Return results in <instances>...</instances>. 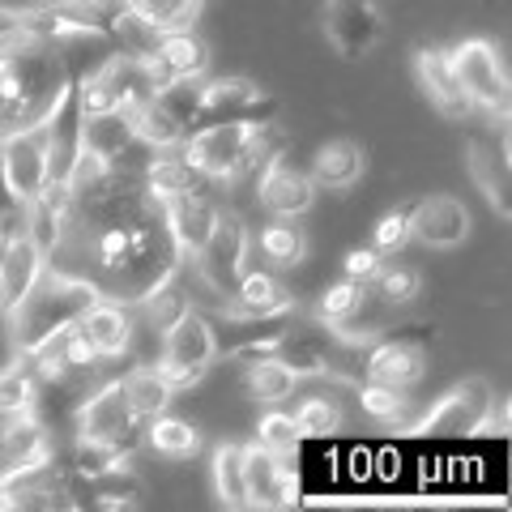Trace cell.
Listing matches in <instances>:
<instances>
[{
  "mask_svg": "<svg viewBox=\"0 0 512 512\" xmlns=\"http://www.w3.org/2000/svg\"><path fill=\"white\" fill-rule=\"evenodd\" d=\"M466 171L474 188L487 197V205L500 218H512V163H508V146H495L487 137H470L466 141Z\"/></svg>",
  "mask_w": 512,
  "mask_h": 512,
  "instance_id": "ac0fdd59",
  "label": "cell"
},
{
  "mask_svg": "<svg viewBox=\"0 0 512 512\" xmlns=\"http://www.w3.org/2000/svg\"><path fill=\"white\" fill-rule=\"evenodd\" d=\"M214 495L222 508H252L248 504V483H244V444H218L214 448Z\"/></svg>",
  "mask_w": 512,
  "mask_h": 512,
  "instance_id": "f1b7e54d",
  "label": "cell"
},
{
  "mask_svg": "<svg viewBox=\"0 0 512 512\" xmlns=\"http://www.w3.org/2000/svg\"><path fill=\"white\" fill-rule=\"evenodd\" d=\"M222 316L235 320V325H256V320H278L295 312V295L269 274V269H244L239 282L231 286V295H222Z\"/></svg>",
  "mask_w": 512,
  "mask_h": 512,
  "instance_id": "8fae6325",
  "label": "cell"
},
{
  "mask_svg": "<svg viewBox=\"0 0 512 512\" xmlns=\"http://www.w3.org/2000/svg\"><path fill=\"white\" fill-rule=\"evenodd\" d=\"M141 184H146V197L154 205L175 201V197H184V192H210V180L192 171L180 158V150H167L163 158H150L146 171H141Z\"/></svg>",
  "mask_w": 512,
  "mask_h": 512,
  "instance_id": "cb8c5ba5",
  "label": "cell"
},
{
  "mask_svg": "<svg viewBox=\"0 0 512 512\" xmlns=\"http://www.w3.org/2000/svg\"><path fill=\"white\" fill-rule=\"evenodd\" d=\"M295 414V427L303 440H325V436H338L342 431V406L325 393H312L291 410Z\"/></svg>",
  "mask_w": 512,
  "mask_h": 512,
  "instance_id": "8d00e7d4",
  "label": "cell"
},
{
  "mask_svg": "<svg viewBox=\"0 0 512 512\" xmlns=\"http://www.w3.org/2000/svg\"><path fill=\"white\" fill-rule=\"evenodd\" d=\"M244 384H248V397H256V402H265V406H282L286 397L295 393L299 376L291 372V367H282L274 355H265V359H252V363H248Z\"/></svg>",
  "mask_w": 512,
  "mask_h": 512,
  "instance_id": "836d02e7",
  "label": "cell"
},
{
  "mask_svg": "<svg viewBox=\"0 0 512 512\" xmlns=\"http://www.w3.org/2000/svg\"><path fill=\"white\" fill-rule=\"evenodd\" d=\"M256 201L269 218H303L316 201V180L308 171L291 167V158L278 150L256 171Z\"/></svg>",
  "mask_w": 512,
  "mask_h": 512,
  "instance_id": "9c48e42d",
  "label": "cell"
},
{
  "mask_svg": "<svg viewBox=\"0 0 512 512\" xmlns=\"http://www.w3.org/2000/svg\"><path fill=\"white\" fill-rule=\"evenodd\" d=\"M256 444L269 448V453H278V457H291L295 448L303 444L299 436V427H295V414L291 410H265L261 414V423H256Z\"/></svg>",
  "mask_w": 512,
  "mask_h": 512,
  "instance_id": "60d3db41",
  "label": "cell"
},
{
  "mask_svg": "<svg viewBox=\"0 0 512 512\" xmlns=\"http://www.w3.org/2000/svg\"><path fill=\"white\" fill-rule=\"evenodd\" d=\"M158 214H163V227L171 235V244L180 248V256L192 261V256L201 252L205 239H210V231H214L218 205L210 201V192H184V197L158 205Z\"/></svg>",
  "mask_w": 512,
  "mask_h": 512,
  "instance_id": "d6986e66",
  "label": "cell"
},
{
  "mask_svg": "<svg viewBox=\"0 0 512 512\" xmlns=\"http://www.w3.org/2000/svg\"><path fill=\"white\" fill-rule=\"evenodd\" d=\"M69 86L73 73L64 64L60 43H47L30 30L13 35L0 47V137L43 124Z\"/></svg>",
  "mask_w": 512,
  "mask_h": 512,
  "instance_id": "7a4b0ae2",
  "label": "cell"
},
{
  "mask_svg": "<svg viewBox=\"0 0 512 512\" xmlns=\"http://www.w3.org/2000/svg\"><path fill=\"white\" fill-rule=\"evenodd\" d=\"M90 252H94L90 282L99 286V295L120 299L128 308H137L158 282H167L184 265L180 248L171 244L163 227L158 205L133 222H111V227L90 231Z\"/></svg>",
  "mask_w": 512,
  "mask_h": 512,
  "instance_id": "6da1fadb",
  "label": "cell"
},
{
  "mask_svg": "<svg viewBox=\"0 0 512 512\" xmlns=\"http://www.w3.org/2000/svg\"><path fill=\"white\" fill-rule=\"evenodd\" d=\"M0 171H5L18 205L35 201L47 184V128L30 124V128L0 137Z\"/></svg>",
  "mask_w": 512,
  "mask_h": 512,
  "instance_id": "7c38bea8",
  "label": "cell"
},
{
  "mask_svg": "<svg viewBox=\"0 0 512 512\" xmlns=\"http://www.w3.org/2000/svg\"><path fill=\"white\" fill-rule=\"evenodd\" d=\"M141 308V325L146 329H154V333H163V329H171L175 320H180L188 308H192V299H188V291H180V269L167 278V282H158L154 291L137 303Z\"/></svg>",
  "mask_w": 512,
  "mask_h": 512,
  "instance_id": "d6a6232c",
  "label": "cell"
},
{
  "mask_svg": "<svg viewBox=\"0 0 512 512\" xmlns=\"http://www.w3.org/2000/svg\"><path fill=\"white\" fill-rule=\"evenodd\" d=\"M77 329H82L86 338L94 342V350H99L103 359H124V355H133L137 316H133V308H128V303H120V299L99 295L82 316H77Z\"/></svg>",
  "mask_w": 512,
  "mask_h": 512,
  "instance_id": "2e32d148",
  "label": "cell"
},
{
  "mask_svg": "<svg viewBox=\"0 0 512 512\" xmlns=\"http://www.w3.org/2000/svg\"><path fill=\"white\" fill-rule=\"evenodd\" d=\"M116 5L133 9L137 18H146L154 30H180V26H192V18L201 13V0H116Z\"/></svg>",
  "mask_w": 512,
  "mask_h": 512,
  "instance_id": "f35d334b",
  "label": "cell"
},
{
  "mask_svg": "<svg viewBox=\"0 0 512 512\" xmlns=\"http://www.w3.org/2000/svg\"><path fill=\"white\" fill-rule=\"evenodd\" d=\"M154 52L167 60V69L175 77H205V73H210V47H205L201 35H192V26L163 30Z\"/></svg>",
  "mask_w": 512,
  "mask_h": 512,
  "instance_id": "4316f807",
  "label": "cell"
},
{
  "mask_svg": "<svg viewBox=\"0 0 512 512\" xmlns=\"http://www.w3.org/2000/svg\"><path fill=\"white\" fill-rule=\"evenodd\" d=\"M363 167H367V150L359 146V141H350V137H333L312 154V180L320 188H338L342 192L350 184H359Z\"/></svg>",
  "mask_w": 512,
  "mask_h": 512,
  "instance_id": "d4e9b609",
  "label": "cell"
},
{
  "mask_svg": "<svg viewBox=\"0 0 512 512\" xmlns=\"http://www.w3.org/2000/svg\"><path fill=\"white\" fill-rule=\"evenodd\" d=\"M406 244H410V205L380 214L376 227H372V248H376L380 256H393V252H402Z\"/></svg>",
  "mask_w": 512,
  "mask_h": 512,
  "instance_id": "7bdbcfd3",
  "label": "cell"
},
{
  "mask_svg": "<svg viewBox=\"0 0 512 512\" xmlns=\"http://www.w3.org/2000/svg\"><path fill=\"white\" fill-rule=\"evenodd\" d=\"M274 359L291 367L295 376H333L329 367V329L316 325H291L274 333Z\"/></svg>",
  "mask_w": 512,
  "mask_h": 512,
  "instance_id": "603a6c76",
  "label": "cell"
},
{
  "mask_svg": "<svg viewBox=\"0 0 512 512\" xmlns=\"http://www.w3.org/2000/svg\"><path fill=\"white\" fill-rule=\"evenodd\" d=\"M359 406H363L367 419H376V423H389V427L414 423V419H410V393L397 389V384H376V380H367L363 389H359Z\"/></svg>",
  "mask_w": 512,
  "mask_h": 512,
  "instance_id": "e575fe53",
  "label": "cell"
},
{
  "mask_svg": "<svg viewBox=\"0 0 512 512\" xmlns=\"http://www.w3.org/2000/svg\"><path fill=\"white\" fill-rule=\"evenodd\" d=\"M141 440H146L158 457H171V461L192 457V453L201 448L197 427H192L188 419H175V414H167V410L141 423Z\"/></svg>",
  "mask_w": 512,
  "mask_h": 512,
  "instance_id": "83f0119b",
  "label": "cell"
},
{
  "mask_svg": "<svg viewBox=\"0 0 512 512\" xmlns=\"http://www.w3.org/2000/svg\"><path fill=\"white\" fill-rule=\"evenodd\" d=\"M495 402L491 384L483 376H470L453 384L436 406H431L419 423H414V431L419 436H431V440H466V436H478V431L487 427V410Z\"/></svg>",
  "mask_w": 512,
  "mask_h": 512,
  "instance_id": "ba28073f",
  "label": "cell"
},
{
  "mask_svg": "<svg viewBox=\"0 0 512 512\" xmlns=\"http://www.w3.org/2000/svg\"><path fill=\"white\" fill-rule=\"evenodd\" d=\"M137 133H133V120H128V111L111 107V111H82V150L86 154H99L107 163H116V158L133 146Z\"/></svg>",
  "mask_w": 512,
  "mask_h": 512,
  "instance_id": "484cf974",
  "label": "cell"
},
{
  "mask_svg": "<svg viewBox=\"0 0 512 512\" xmlns=\"http://www.w3.org/2000/svg\"><path fill=\"white\" fill-rule=\"evenodd\" d=\"M124 380V389H128V402H133V410H137V419L146 423V419H154V414H163L167 406H171V397H175V389L154 372V363H137L128 376H120Z\"/></svg>",
  "mask_w": 512,
  "mask_h": 512,
  "instance_id": "4dcf8cb0",
  "label": "cell"
},
{
  "mask_svg": "<svg viewBox=\"0 0 512 512\" xmlns=\"http://www.w3.org/2000/svg\"><path fill=\"white\" fill-rule=\"evenodd\" d=\"M73 431L77 444H99L116 448V453H133V444L141 440V419L133 402H128L124 380H99L94 389L73 406Z\"/></svg>",
  "mask_w": 512,
  "mask_h": 512,
  "instance_id": "5b68a950",
  "label": "cell"
},
{
  "mask_svg": "<svg viewBox=\"0 0 512 512\" xmlns=\"http://www.w3.org/2000/svg\"><path fill=\"white\" fill-rule=\"evenodd\" d=\"M248 256H252V231H248V222L239 218L235 210H218L214 231L201 244V252L192 256V265H197L205 291H214L222 299V295H231V286L248 269Z\"/></svg>",
  "mask_w": 512,
  "mask_h": 512,
  "instance_id": "52a82bcc",
  "label": "cell"
},
{
  "mask_svg": "<svg viewBox=\"0 0 512 512\" xmlns=\"http://www.w3.org/2000/svg\"><path fill=\"white\" fill-rule=\"evenodd\" d=\"M128 120H133V133H137V141H141V146H150L154 154L180 150V141H184V133H188V128H184L180 120H171L167 111L158 107L154 99H146L141 107L128 111Z\"/></svg>",
  "mask_w": 512,
  "mask_h": 512,
  "instance_id": "f546056e",
  "label": "cell"
},
{
  "mask_svg": "<svg viewBox=\"0 0 512 512\" xmlns=\"http://www.w3.org/2000/svg\"><path fill=\"white\" fill-rule=\"evenodd\" d=\"M320 26H325V39L333 43V52L346 60L367 56L384 35V18L376 0H325Z\"/></svg>",
  "mask_w": 512,
  "mask_h": 512,
  "instance_id": "30bf717a",
  "label": "cell"
},
{
  "mask_svg": "<svg viewBox=\"0 0 512 512\" xmlns=\"http://www.w3.org/2000/svg\"><path fill=\"white\" fill-rule=\"evenodd\" d=\"M244 483L252 508H291L299 504V483L291 466L261 444H244Z\"/></svg>",
  "mask_w": 512,
  "mask_h": 512,
  "instance_id": "5bb4252c",
  "label": "cell"
},
{
  "mask_svg": "<svg viewBox=\"0 0 512 512\" xmlns=\"http://www.w3.org/2000/svg\"><path fill=\"white\" fill-rule=\"evenodd\" d=\"M367 380L376 384H397V389H410L419 384L423 372H427V355L419 342L410 338H380L372 342V355H367Z\"/></svg>",
  "mask_w": 512,
  "mask_h": 512,
  "instance_id": "7402d4cb",
  "label": "cell"
},
{
  "mask_svg": "<svg viewBox=\"0 0 512 512\" xmlns=\"http://www.w3.org/2000/svg\"><path fill=\"white\" fill-rule=\"evenodd\" d=\"M256 244H261V256H269V265L278 269L303 265V256H308V235H303L295 218H274L269 227H261Z\"/></svg>",
  "mask_w": 512,
  "mask_h": 512,
  "instance_id": "1f68e13d",
  "label": "cell"
},
{
  "mask_svg": "<svg viewBox=\"0 0 512 512\" xmlns=\"http://www.w3.org/2000/svg\"><path fill=\"white\" fill-rule=\"evenodd\" d=\"M414 77H419L427 103L436 107L444 120H470L474 116V103L466 99V90L457 82L448 47H419V52H414Z\"/></svg>",
  "mask_w": 512,
  "mask_h": 512,
  "instance_id": "9a60e30c",
  "label": "cell"
},
{
  "mask_svg": "<svg viewBox=\"0 0 512 512\" xmlns=\"http://www.w3.org/2000/svg\"><path fill=\"white\" fill-rule=\"evenodd\" d=\"M163 363L175 367H197V372H210V363L218 359V333L210 329V320L201 312H184L171 329L158 333V355Z\"/></svg>",
  "mask_w": 512,
  "mask_h": 512,
  "instance_id": "e0dca14e",
  "label": "cell"
},
{
  "mask_svg": "<svg viewBox=\"0 0 512 512\" xmlns=\"http://www.w3.org/2000/svg\"><path fill=\"white\" fill-rule=\"evenodd\" d=\"M261 107H274V99L252 82V77H205L201 90V120H256Z\"/></svg>",
  "mask_w": 512,
  "mask_h": 512,
  "instance_id": "ffe728a7",
  "label": "cell"
},
{
  "mask_svg": "<svg viewBox=\"0 0 512 512\" xmlns=\"http://www.w3.org/2000/svg\"><path fill=\"white\" fill-rule=\"evenodd\" d=\"M201 90H205V77H171L163 90H154V103L163 107L171 120H180L184 128H197V120H201Z\"/></svg>",
  "mask_w": 512,
  "mask_h": 512,
  "instance_id": "d590c367",
  "label": "cell"
},
{
  "mask_svg": "<svg viewBox=\"0 0 512 512\" xmlns=\"http://www.w3.org/2000/svg\"><path fill=\"white\" fill-rule=\"evenodd\" d=\"M380 265H384V256H380L376 248H350V252L342 256V274L355 278V282H372Z\"/></svg>",
  "mask_w": 512,
  "mask_h": 512,
  "instance_id": "ee69618b",
  "label": "cell"
},
{
  "mask_svg": "<svg viewBox=\"0 0 512 512\" xmlns=\"http://www.w3.org/2000/svg\"><path fill=\"white\" fill-rule=\"evenodd\" d=\"M47 256L39 252V244L26 231H13L9 252L0 261V312H13L18 303L30 295V286L43 278Z\"/></svg>",
  "mask_w": 512,
  "mask_h": 512,
  "instance_id": "44dd1931",
  "label": "cell"
},
{
  "mask_svg": "<svg viewBox=\"0 0 512 512\" xmlns=\"http://www.w3.org/2000/svg\"><path fill=\"white\" fill-rule=\"evenodd\" d=\"M278 150L282 137L269 120H210L188 128L180 141V158L210 184L256 180L261 163Z\"/></svg>",
  "mask_w": 512,
  "mask_h": 512,
  "instance_id": "3957f363",
  "label": "cell"
},
{
  "mask_svg": "<svg viewBox=\"0 0 512 512\" xmlns=\"http://www.w3.org/2000/svg\"><path fill=\"white\" fill-rule=\"evenodd\" d=\"M448 60H453V73L461 90H466V99L474 103V111L508 116L512 86H508V64L500 56V47L491 39H466V43L448 47Z\"/></svg>",
  "mask_w": 512,
  "mask_h": 512,
  "instance_id": "8992f818",
  "label": "cell"
},
{
  "mask_svg": "<svg viewBox=\"0 0 512 512\" xmlns=\"http://www.w3.org/2000/svg\"><path fill=\"white\" fill-rule=\"evenodd\" d=\"M35 372L22 355H13V363L0 367V414H18L35 406Z\"/></svg>",
  "mask_w": 512,
  "mask_h": 512,
  "instance_id": "ab89813d",
  "label": "cell"
},
{
  "mask_svg": "<svg viewBox=\"0 0 512 512\" xmlns=\"http://www.w3.org/2000/svg\"><path fill=\"white\" fill-rule=\"evenodd\" d=\"M367 286H372V295L380 303H389V308H406V303L423 295V278H419V269H410V265H380Z\"/></svg>",
  "mask_w": 512,
  "mask_h": 512,
  "instance_id": "74e56055",
  "label": "cell"
},
{
  "mask_svg": "<svg viewBox=\"0 0 512 512\" xmlns=\"http://www.w3.org/2000/svg\"><path fill=\"white\" fill-rule=\"evenodd\" d=\"M94 299H99V286L90 278H77V274H64V269L47 265L43 278L30 286V295L13 312H5L13 355L30 359L39 346L56 342L64 329L77 325V316H82Z\"/></svg>",
  "mask_w": 512,
  "mask_h": 512,
  "instance_id": "277c9868",
  "label": "cell"
},
{
  "mask_svg": "<svg viewBox=\"0 0 512 512\" xmlns=\"http://www.w3.org/2000/svg\"><path fill=\"white\" fill-rule=\"evenodd\" d=\"M367 295H372V286H367V282H355V278H346V274H342L333 286H325V295L316 299V320H320V325H329V320H342V316L355 312Z\"/></svg>",
  "mask_w": 512,
  "mask_h": 512,
  "instance_id": "b9f144b4",
  "label": "cell"
},
{
  "mask_svg": "<svg viewBox=\"0 0 512 512\" xmlns=\"http://www.w3.org/2000/svg\"><path fill=\"white\" fill-rule=\"evenodd\" d=\"M470 235V210L466 201L448 197V192H431V197L410 205V239L427 248H457Z\"/></svg>",
  "mask_w": 512,
  "mask_h": 512,
  "instance_id": "4fadbf2b",
  "label": "cell"
}]
</instances>
